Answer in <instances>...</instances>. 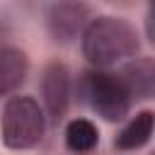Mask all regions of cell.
I'll list each match as a JSON object with an SVG mask.
<instances>
[{
	"instance_id": "obj_11",
	"label": "cell",
	"mask_w": 155,
	"mask_h": 155,
	"mask_svg": "<svg viewBox=\"0 0 155 155\" xmlns=\"http://www.w3.org/2000/svg\"><path fill=\"white\" fill-rule=\"evenodd\" d=\"M107 2H111V5H128L131 0H107Z\"/></svg>"
},
{
	"instance_id": "obj_6",
	"label": "cell",
	"mask_w": 155,
	"mask_h": 155,
	"mask_svg": "<svg viewBox=\"0 0 155 155\" xmlns=\"http://www.w3.org/2000/svg\"><path fill=\"white\" fill-rule=\"evenodd\" d=\"M119 78L131 99H155V58H136L126 63Z\"/></svg>"
},
{
	"instance_id": "obj_8",
	"label": "cell",
	"mask_w": 155,
	"mask_h": 155,
	"mask_svg": "<svg viewBox=\"0 0 155 155\" xmlns=\"http://www.w3.org/2000/svg\"><path fill=\"white\" fill-rule=\"evenodd\" d=\"M155 131V114L153 111H138L114 138V145L119 150H138L143 148Z\"/></svg>"
},
{
	"instance_id": "obj_2",
	"label": "cell",
	"mask_w": 155,
	"mask_h": 155,
	"mask_svg": "<svg viewBox=\"0 0 155 155\" xmlns=\"http://www.w3.org/2000/svg\"><path fill=\"white\" fill-rule=\"evenodd\" d=\"M46 116L29 94H15L2 107V143L12 150H27L41 143Z\"/></svg>"
},
{
	"instance_id": "obj_9",
	"label": "cell",
	"mask_w": 155,
	"mask_h": 155,
	"mask_svg": "<svg viewBox=\"0 0 155 155\" xmlns=\"http://www.w3.org/2000/svg\"><path fill=\"white\" fill-rule=\"evenodd\" d=\"M99 143V131L87 119H73L65 126V145L73 153H90Z\"/></svg>"
},
{
	"instance_id": "obj_7",
	"label": "cell",
	"mask_w": 155,
	"mask_h": 155,
	"mask_svg": "<svg viewBox=\"0 0 155 155\" xmlns=\"http://www.w3.org/2000/svg\"><path fill=\"white\" fill-rule=\"evenodd\" d=\"M29 73V61L22 48L2 46L0 48V97L12 94Z\"/></svg>"
},
{
	"instance_id": "obj_5",
	"label": "cell",
	"mask_w": 155,
	"mask_h": 155,
	"mask_svg": "<svg viewBox=\"0 0 155 155\" xmlns=\"http://www.w3.org/2000/svg\"><path fill=\"white\" fill-rule=\"evenodd\" d=\"M70 94H73V82H70V73L61 61H51L46 63L44 73H41V97H44V107L46 114L53 121H61L70 107Z\"/></svg>"
},
{
	"instance_id": "obj_3",
	"label": "cell",
	"mask_w": 155,
	"mask_h": 155,
	"mask_svg": "<svg viewBox=\"0 0 155 155\" xmlns=\"http://www.w3.org/2000/svg\"><path fill=\"white\" fill-rule=\"evenodd\" d=\"M78 94L104 121H121L131 109V94L121 82V78L99 68L82 73Z\"/></svg>"
},
{
	"instance_id": "obj_1",
	"label": "cell",
	"mask_w": 155,
	"mask_h": 155,
	"mask_svg": "<svg viewBox=\"0 0 155 155\" xmlns=\"http://www.w3.org/2000/svg\"><path fill=\"white\" fill-rule=\"evenodd\" d=\"M82 56L94 68H109L124 58H131L140 48L138 31L121 17H94L80 36Z\"/></svg>"
},
{
	"instance_id": "obj_10",
	"label": "cell",
	"mask_w": 155,
	"mask_h": 155,
	"mask_svg": "<svg viewBox=\"0 0 155 155\" xmlns=\"http://www.w3.org/2000/svg\"><path fill=\"white\" fill-rule=\"evenodd\" d=\"M145 36L155 46V0H148V15H145Z\"/></svg>"
},
{
	"instance_id": "obj_4",
	"label": "cell",
	"mask_w": 155,
	"mask_h": 155,
	"mask_svg": "<svg viewBox=\"0 0 155 155\" xmlns=\"http://www.w3.org/2000/svg\"><path fill=\"white\" fill-rule=\"evenodd\" d=\"M46 29L53 41L68 44L78 36H82L85 27L90 24V5L85 0H51L44 12Z\"/></svg>"
}]
</instances>
